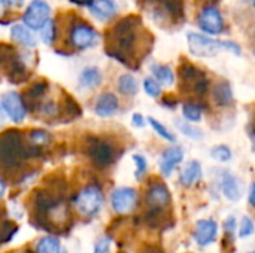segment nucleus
Masks as SVG:
<instances>
[{
    "label": "nucleus",
    "instance_id": "obj_1",
    "mask_svg": "<svg viewBox=\"0 0 255 253\" xmlns=\"http://www.w3.org/2000/svg\"><path fill=\"white\" fill-rule=\"evenodd\" d=\"M139 18H124L121 19L112 30H111V39L114 48L111 51L112 57L120 58L121 63L126 61L124 57H128L127 54L134 48V43L137 40V27H139Z\"/></svg>",
    "mask_w": 255,
    "mask_h": 253
},
{
    "label": "nucleus",
    "instance_id": "obj_2",
    "mask_svg": "<svg viewBox=\"0 0 255 253\" xmlns=\"http://www.w3.org/2000/svg\"><path fill=\"white\" fill-rule=\"evenodd\" d=\"M187 39H188L190 51L196 57H214L223 49H227V51L235 52L236 55H241V48L232 42H220L208 36L199 34V33H188Z\"/></svg>",
    "mask_w": 255,
    "mask_h": 253
},
{
    "label": "nucleus",
    "instance_id": "obj_3",
    "mask_svg": "<svg viewBox=\"0 0 255 253\" xmlns=\"http://www.w3.org/2000/svg\"><path fill=\"white\" fill-rule=\"evenodd\" d=\"M75 207L81 216H85V218L96 216L103 207V194H102L100 188H97L94 185L85 186L78 194V197L75 200Z\"/></svg>",
    "mask_w": 255,
    "mask_h": 253
},
{
    "label": "nucleus",
    "instance_id": "obj_4",
    "mask_svg": "<svg viewBox=\"0 0 255 253\" xmlns=\"http://www.w3.org/2000/svg\"><path fill=\"white\" fill-rule=\"evenodd\" d=\"M97 31L84 21H72L69 27V43L76 49H88L96 45Z\"/></svg>",
    "mask_w": 255,
    "mask_h": 253
},
{
    "label": "nucleus",
    "instance_id": "obj_5",
    "mask_svg": "<svg viewBox=\"0 0 255 253\" xmlns=\"http://www.w3.org/2000/svg\"><path fill=\"white\" fill-rule=\"evenodd\" d=\"M51 7L43 0H33L22 15V22L30 30H42L51 19Z\"/></svg>",
    "mask_w": 255,
    "mask_h": 253
},
{
    "label": "nucleus",
    "instance_id": "obj_6",
    "mask_svg": "<svg viewBox=\"0 0 255 253\" xmlns=\"http://www.w3.org/2000/svg\"><path fill=\"white\" fill-rule=\"evenodd\" d=\"M181 81H182V85H185L187 91L191 88V91L199 95L205 94L208 89V79L194 66L187 64L181 67Z\"/></svg>",
    "mask_w": 255,
    "mask_h": 253
},
{
    "label": "nucleus",
    "instance_id": "obj_7",
    "mask_svg": "<svg viewBox=\"0 0 255 253\" xmlns=\"http://www.w3.org/2000/svg\"><path fill=\"white\" fill-rule=\"evenodd\" d=\"M137 203V194L133 188H118L111 195V204L115 213H130Z\"/></svg>",
    "mask_w": 255,
    "mask_h": 253
},
{
    "label": "nucleus",
    "instance_id": "obj_8",
    "mask_svg": "<svg viewBox=\"0 0 255 253\" xmlns=\"http://www.w3.org/2000/svg\"><path fill=\"white\" fill-rule=\"evenodd\" d=\"M199 27L208 34H220L224 28V19L218 7L206 6L199 15Z\"/></svg>",
    "mask_w": 255,
    "mask_h": 253
},
{
    "label": "nucleus",
    "instance_id": "obj_9",
    "mask_svg": "<svg viewBox=\"0 0 255 253\" xmlns=\"http://www.w3.org/2000/svg\"><path fill=\"white\" fill-rule=\"evenodd\" d=\"M1 106L6 112V115L13 121V122H22L25 118V107L22 104V100L18 92L9 91L3 95L1 98Z\"/></svg>",
    "mask_w": 255,
    "mask_h": 253
},
{
    "label": "nucleus",
    "instance_id": "obj_10",
    "mask_svg": "<svg viewBox=\"0 0 255 253\" xmlns=\"http://www.w3.org/2000/svg\"><path fill=\"white\" fill-rule=\"evenodd\" d=\"M218 234V225L212 219H200L196 222L194 240L200 246H208L215 242Z\"/></svg>",
    "mask_w": 255,
    "mask_h": 253
},
{
    "label": "nucleus",
    "instance_id": "obj_11",
    "mask_svg": "<svg viewBox=\"0 0 255 253\" xmlns=\"http://www.w3.org/2000/svg\"><path fill=\"white\" fill-rule=\"evenodd\" d=\"M146 203L151 209H160L164 210L170 204V192L163 183H154L146 191Z\"/></svg>",
    "mask_w": 255,
    "mask_h": 253
},
{
    "label": "nucleus",
    "instance_id": "obj_12",
    "mask_svg": "<svg viewBox=\"0 0 255 253\" xmlns=\"http://www.w3.org/2000/svg\"><path fill=\"white\" fill-rule=\"evenodd\" d=\"M184 160V151L181 146H170L167 148L160 161H158V166H160V171L163 173V176H170L173 169Z\"/></svg>",
    "mask_w": 255,
    "mask_h": 253
},
{
    "label": "nucleus",
    "instance_id": "obj_13",
    "mask_svg": "<svg viewBox=\"0 0 255 253\" xmlns=\"http://www.w3.org/2000/svg\"><path fill=\"white\" fill-rule=\"evenodd\" d=\"M220 186H221V191L224 194V197L230 201H239L241 197H242V191H241V183L238 180V177L229 171V170H224L221 173V182H220Z\"/></svg>",
    "mask_w": 255,
    "mask_h": 253
},
{
    "label": "nucleus",
    "instance_id": "obj_14",
    "mask_svg": "<svg viewBox=\"0 0 255 253\" xmlns=\"http://www.w3.org/2000/svg\"><path fill=\"white\" fill-rule=\"evenodd\" d=\"M118 106H120V103H118L117 95L112 92H105L97 98L96 106H94V112L100 118H109V116L117 113Z\"/></svg>",
    "mask_w": 255,
    "mask_h": 253
},
{
    "label": "nucleus",
    "instance_id": "obj_15",
    "mask_svg": "<svg viewBox=\"0 0 255 253\" xmlns=\"http://www.w3.org/2000/svg\"><path fill=\"white\" fill-rule=\"evenodd\" d=\"M87 6L90 12L102 21L111 19L117 13V3L114 0H90Z\"/></svg>",
    "mask_w": 255,
    "mask_h": 253
},
{
    "label": "nucleus",
    "instance_id": "obj_16",
    "mask_svg": "<svg viewBox=\"0 0 255 253\" xmlns=\"http://www.w3.org/2000/svg\"><path fill=\"white\" fill-rule=\"evenodd\" d=\"M202 179V166L199 161H190L181 170V183L184 186H191Z\"/></svg>",
    "mask_w": 255,
    "mask_h": 253
},
{
    "label": "nucleus",
    "instance_id": "obj_17",
    "mask_svg": "<svg viewBox=\"0 0 255 253\" xmlns=\"http://www.w3.org/2000/svg\"><path fill=\"white\" fill-rule=\"evenodd\" d=\"M102 84V73L97 67H87L81 72L79 85L85 89L97 88Z\"/></svg>",
    "mask_w": 255,
    "mask_h": 253
},
{
    "label": "nucleus",
    "instance_id": "obj_18",
    "mask_svg": "<svg viewBox=\"0 0 255 253\" xmlns=\"http://www.w3.org/2000/svg\"><path fill=\"white\" fill-rule=\"evenodd\" d=\"M10 36H12V39H13L15 42H18V43L22 45V46H27V48H34V46H36V39H34V36H33L31 31H30L27 27H24V25H19V24L13 25V27L10 28Z\"/></svg>",
    "mask_w": 255,
    "mask_h": 253
},
{
    "label": "nucleus",
    "instance_id": "obj_19",
    "mask_svg": "<svg viewBox=\"0 0 255 253\" xmlns=\"http://www.w3.org/2000/svg\"><path fill=\"white\" fill-rule=\"evenodd\" d=\"M214 98L218 106H229L233 101V92L229 82H221L214 88Z\"/></svg>",
    "mask_w": 255,
    "mask_h": 253
},
{
    "label": "nucleus",
    "instance_id": "obj_20",
    "mask_svg": "<svg viewBox=\"0 0 255 253\" xmlns=\"http://www.w3.org/2000/svg\"><path fill=\"white\" fill-rule=\"evenodd\" d=\"M155 79L158 84H163L166 86H170L175 81V76H173V72L169 66H164V64H154L151 67Z\"/></svg>",
    "mask_w": 255,
    "mask_h": 253
},
{
    "label": "nucleus",
    "instance_id": "obj_21",
    "mask_svg": "<svg viewBox=\"0 0 255 253\" xmlns=\"http://www.w3.org/2000/svg\"><path fill=\"white\" fill-rule=\"evenodd\" d=\"M118 89H120L121 94L131 97V95H134L137 92V81L128 73L121 75L118 78Z\"/></svg>",
    "mask_w": 255,
    "mask_h": 253
},
{
    "label": "nucleus",
    "instance_id": "obj_22",
    "mask_svg": "<svg viewBox=\"0 0 255 253\" xmlns=\"http://www.w3.org/2000/svg\"><path fill=\"white\" fill-rule=\"evenodd\" d=\"M61 246H60V240L55 237H43L39 240L37 246H36V252L37 253H61Z\"/></svg>",
    "mask_w": 255,
    "mask_h": 253
},
{
    "label": "nucleus",
    "instance_id": "obj_23",
    "mask_svg": "<svg viewBox=\"0 0 255 253\" xmlns=\"http://www.w3.org/2000/svg\"><path fill=\"white\" fill-rule=\"evenodd\" d=\"M175 125L176 128L184 133L187 137L193 139V140H200L203 139V131L200 128H196L194 125H191L190 122H185V121H181V119H175Z\"/></svg>",
    "mask_w": 255,
    "mask_h": 253
},
{
    "label": "nucleus",
    "instance_id": "obj_24",
    "mask_svg": "<svg viewBox=\"0 0 255 253\" xmlns=\"http://www.w3.org/2000/svg\"><path fill=\"white\" fill-rule=\"evenodd\" d=\"M182 115L190 122H199L202 119V107L196 103H185L182 106Z\"/></svg>",
    "mask_w": 255,
    "mask_h": 253
},
{
    "label": "nucleus",
    "instance_id": "obj_25",
    "mask_svg": "<svg viewBox=\"0 0 255 253\" xmlns=\"http://www.w3.org/2000/svg\"><path fill=\"white\" fill-rule=\"evenodd\" d=\"M211 155H212L214 160H217V161H220V163H227V161H230L232 157H233L232 149H230L229 146H226V145H218V146H215V148L211 151Z\"/></svg>",
    "mask_w": 255,
    "mask_h": 253
},
{
    "label": "nucleus",
    "instance_id": "obj_26",
    "mask_svg": "<svg viewBox=\"0 0 255 253\" xmlns=\"http://www.w3.org/2000/svg\"><path fill=\"white\" fill-rule=\"evenodd\" d=\"M148 122H149L151 127L154 128V131H155L160 137H163L164 140H167V142H175V140H176V137H175L163 124H160L155 118H148Z\"/></svg>",
    "mask_w": 255,
    "mask_h": 253
},
{
    "label": "nucleus",
    "instance_id": "obj_27",
    "mask_svg": "<svg viewBox=\"0 0 255 253\" xmlns=\"http://www.w3.org/2000/svg\"><path fill=\"white\" fill-rule=\"evenodd\" d=\"M55 39H57V22L54 19H49L42 28V40L45 43H52Z\"/></svg>",
    "mask_w": 255,
    "mask_h": 253
},
{
    "label": "nucleus",
    "instance_id": "obj_28",
    "mask_svg": "<svg viewBox=\"0 0 255 253\" xmlns=\"http://www.w3.org/2000/svg\"><path fill=\"white\" fill-rule=\"evenodd\" d=\"M143 89H145V92H146L148 95H151V97H158V95L161 94V86H160V84H158L155 79H152V78H146V79L143 81Z\"/></svg>",
    "mask_w": 255,
    "mask_h": 253
},
{
    "label": "nucleus",
    "instance_id": "obj_29",
    "mask_svg": "<svg viewBox=\"0 0 255 253\" xmlns=\"http://www.w3.org/2000/svg\"><path fill=\"white\" fill-rule=\"evenodd\" d=\"M255 231V225L254 222H253V219L250 218V216H244L242 218V221H241V228H239V236L242 237V239H245V237H250V236H253Z\"/></svg>",
    "mask_w": 255,
    "mask_h": 253
},
{
    "label": "nucleus",
    "instance_id": "obj_30",
    "mask_svg": "<svg viewBox=\"0 0 255 253\" xmlns=\"http://www.w3.org/2000/svg\"><path fill=\"white\" fill-rule=\"evenodd\" d=\"M133 161H134V164H136L134 176H136V179H142V177H143V174L146 173L148 163H146V160H145L142 155H133Z\"/></svg>",
    "mask_w": 255,
    "mask_h": 253
},
{
    "label": "nucleus",
    "instance_id": "obj_31",
    "mask_svg": "<svg viewBox=\"0 0 255 253\" xmlns=\"http://www.w3.org/2000/svg\"><path fill=\"white\" fill-rule=\"evenodd\" d=\"M109 249H111V239L109 237H102V239L97 240L93 253H109Z\"/></svg>",
    "mask_w": 255,
    "mask_h": 253
},
{
    "label": "nucleus",
    "instance_id": "obj_32",
    "mask_svg": "<svg viewBox=\"0 0 255 253\" xmlns=\"http://www.w3.org/2000/svg\"><path fill=\"white\" fill-rule=\"evenodd\" d=\"M224 230H226V234H233L235 230H236V219L233 216H229L224 222Z\"/></svg>",
    "mask_w": 255,
    "mask_h": 253
},
{
    "label": "nucleus",
    "instance_id": "obj_33",
    "mask_svg": "<svg viewBox=\"0 0 255 253\" xmlns=\"http://www.w3.org/2000/svg\"><path fill=\"white\" fill-rule=\"evenodd\" d=\"M133 125L134 127H139V128L145 127V119H143V116L140 113H134L133 115Z\"/></svg>",
    "mask_w": 255,
    "mask_h": 253
},
{
    "label": "nucleus",
    "instance_id": "obj_34",
    "mask_svg": "<svg viewBox=\"0 0 255 253\" xmlns=\"http://www.w3.org/2000/svg\"><path fill=\"white\" fill-rule=\"evenodd\" d=\"M22 1H24V0H0L1 4L9 6V7H12V6H21Z\"/></svg>",
    "mask_w": 255,
    "mask_h": 253
},
{
    "label": "nucleus",
    "instance_id": "obj_35",
    "mask_svg": "<svg viewBox=\"0 0 255 253\" xmlns=\"http://www.w3.org/2000/svg\"><path fill=\"white\" fill-rule=\"evenodd\" d=\"M248 200H250V204L255 207V182L251 185V189H250V197H248Z\"/></svg>",
    "mask_w": 255,
    "mask_h": 253
},
{
    "label": "nucleus",
    "instance_id": "obj_36",
    "mask_svg": "<svg viewBox=\"0 0 255 253\" xmlns=\"http://www.w3.org/2000/svg\"><path fill=\"white\" fill-rule=\"evenodd\" d=\"M143 253H164L160 248H157V246H148L146 248V251Z\"/></svg>",
    "mask_w": 255,
    "mask_h": 253
},
{
    "label": "nucleus",
    "instance_id": "obj_37",
    "mask_svg": "<svg viewBox=\"0 0 255 253\" xmlns=\"http://www.w3.org/2000/svg\"><path fill=\"white\" fill-rule=\"evenodd\" d=\"M4 189H6V186H4V182L0 179V200H1V197L4 195Z\"/></svg>",
    "mask_w": 255,
    "mask_h": 253
},
{
    "label": "nucleus",
    "instance_id": "obj_38",
    "mask_svg": "<svg viewBox=\"0 0 255 253\" xmlns=\"http://www.w3.org/2000/svg\"><path fill=\"white\" fill-rule=\"evenodd\" d=\"M4 116H6V112H4V109H3V106H1V101H0V122H3Z\"/></svg>",
    "mask_w": 255,
    "mask_h": 253
},
{
    "label": "nucleus",
    "instance_id": "obj_39",
    "mask_svg": "<svg viewBox=\"0 0 255 253\" xmlns=\"http://www.w3.org/2000/svg\"><path fill=\"white\" fill-rule=\"evenodd\" d=\"M250 3H251L253 6H255V0H250Z\"/></svg>",
    "mask_w": 255,
    "mask_h": 253
},
{
    "label": "nucleus",
    "instance_id": "obj_40",
    "mask_svg": "<svg viewBox=\"0 0 255 253\" xmlns=\"http://www.w3.org/2000/svg\"><path fill=\"white\" fill-rule=\"evenodd\" d=\"M253 137H254V145H255V130H254V133H253Z\"/></svg>",
    "mask_w": 255,
    "mask_h": 253
},
{
    "label": "nucleus",
    "instance_id": "obj_41",
    "mask_svg": "<svg viewBox=\"0 0 255 253\" xmlns=\"http://www.w3.org/2000/svg\"><path fill=\"white\" fill-rule=\"evenodd\" d=\"M250 253H255V251H254V252H250Z\"/></svg>",
    "mask_w": 255,
    "mask_h": 253
}]
</instances>
